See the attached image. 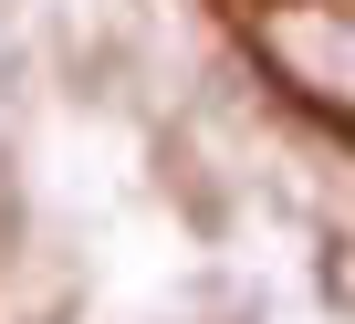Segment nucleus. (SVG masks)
<instances>
[{
    "label": "nucleus",
    "instance_id": "nucleus-1",
    "mask_svg": "<svg viewBox=\"0 0 355 324\" xmlns=\"http://www.w3.org/2000/svg\"><path fill=\"white\" fill-rule=\"evenodd\" d=\"M251 53H261L293 94L355 115V22H345V11H324V0H272V11L251 22Z\"/></svg>",
    "mask_w": 355,
    "mask_h": 324
},
{
    "label": "nucleus",
    "instance_id": "nucleus-2",
    "mask_svg": "<svg viewBox=\"0 0 355 324\" xmlns=\"http://www.w3.org/2000/svg\"><path fill=\"white\" fill-rule=\"evenodd\" d=\"M157 189L189 210V230H209V241L230 230V189H220V168L199 157V136H178V126L157 136Z\"/></svg>",
    "mask_w": 355,
    "mask_h": 324
},
{
    "label": "nucleus",
    "instance_id": "nucleus-3",
    "mask_svg": "<svg viewBox=\"0 0 355 324\" xmlns=\"http://www.w3.org/2000/svg\"><path fill=\"white\" fill-rule=\"evenodd\" d=\"M11 251H21V157L0 146V272H11Z\"/></svg>",
    "mask_w": 355,
    "mask_h": 324
},
{
    "label": "nucleus",
    "instance_id": "nucleus-4",
    "mask_svg": "<svg viewBox=\"0 0 355 324\" xmlns=\"http://www.w3.org/2000/svg\"><path fill=\"white\" fill-rule=\"evenodd\" d=\"M313 282H324V303H345V314H355V241H324Z\"/></svg>",
    "mask_w": 355,
    "mask_h": 324
}]
</instances>
